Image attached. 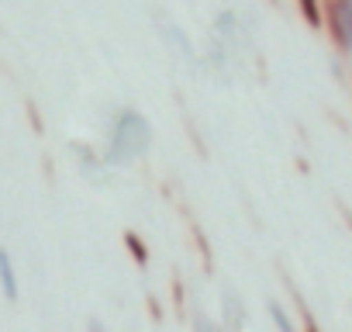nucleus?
I'll return each instance as SVG.
<instances>
[{
  "label": "nucleus",
  "mask_w": 352,
  "mask_h": 332,
  "mask_svg": "<svg viewBox=\"0 0 352 332\" xmlns=\"http://www.w3.org/2000/svg\"><path fill=\"white\" fill-rule=\"evenodd\" d=\"M90 332H104V329H100V322H90Z\"/></svg>",
  "instance_id": "nucleus-7"
},
{
  "label": "nucleus",
  "mask_w": 352,
  "mask_h": 332,
  "mask_svg": "<svg viewBox=\"0 0 352 332\" xmlns=\"http://www.w3.org/2000/svg\"><path fill=\"white\" fill-rule=\"evenodd\" d=\"M300 4V11H304V18L311 21V25H321V8H318V0H297Z\"/></svg>",
  "instance_id": "nucleus-5"
},
{
  "label": "nucleus",
  "mask_w": 352,
  "mask_h": 332,
  "mask_svg": "<svg viewBox=\"0 0 352 332\" xmlns=\"http://www.w3.org/2000/svg\"><path fill=\"white\" fill-rule=\"evenodd\" d=\"M152 142V128L148 121L138 114V111H121L114 121H111V132H107V159L114 166H124L131 163L135 156H142Z\"/></svg>",
  "instance_id": "nucleus-1"
},
{
  "label": "nucleus",
  "mask_w": 352,
  "mask_h": 332,
  "mask_svg": "<svg viewBox=\"0 0 352 332\" xmlns=\"http://www.w3.org/2000/svg\"><path fill=\"white\" fill-rule=\"evenodd\" d=\"M128 246L135 249V260H138V263H145V246H142V242H135V236H128Z\"/></svg>",
  "instance_id": "nucleus-6"
},
{
  "label": "nucleus",
  "mask_w": 352,
  "mask_h": 332,
  "mask_svg": "<svg viewBox=\"0 0 352 332\" xmlns=\"http://www.w3.org/2000/svg\"><path fill=\"white\" fill-rule=\"evenodd\" d=\"M328 28L342 49H352V0H331L328 4Z\"/></svg>",
  "instance_id": "nucleus-2"
},
{
  "label": "nucleus",
  "mask_w": 352,
  "mask_h": 332,
  "mask_svg": "<svg viewBox=\"0 0 352 332\" xmlns=\"http://www.w3.org/2000/svg\"><path fill=\"white\" fill-rule=\"evenodd\" d=\"M0 294L8 301H18L21 298V280H18V267H14V256L8 249H0Z\"/></svg>",
  "instance_id": "nucleus-3"
},
{
  "label": "nucleus",
  "mask_w": 352,
  "mask_h": 332,
  "mask_svg": "<svg viewBox=\"0 0 352 332\" xmlns=\"http://www.w3.org/2000/svg\"><path fill=\"white\" fill-rule=\"evenodd\" d=\"M311 332H314V329H311Z\"/></svg>",
  "instance_id": "nucleus-8"
},
{
  "label": "nucleus",
  "mask_w": 352,
  "mask_h": 332,
  "mask_svg": "<svg viewBox=\"0 0 352 332\" xmlns=\"http://www.w3.org/2000/svg\"><path fill=\"white\" fill-rule=\"evenodd\" d=\"M270 318H273V325H276L280 332H297V329H294V322H290V315H287L280 304H270Z\"/></svg>",
  "instance_id": "nucleus-4"
}]
</instances>
